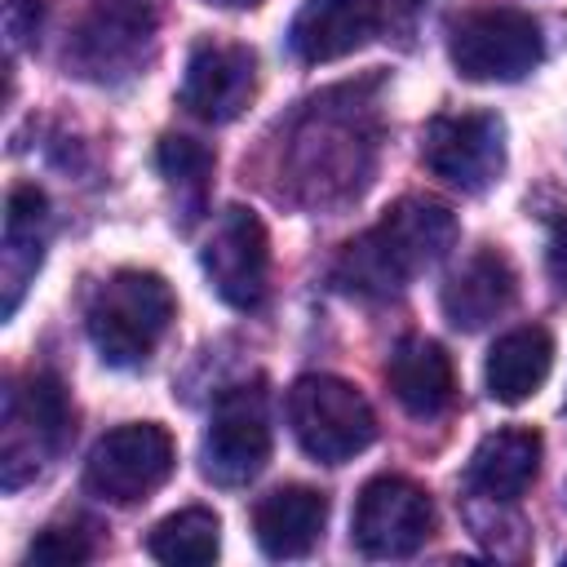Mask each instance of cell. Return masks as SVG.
Instances as JSON below:
<instances>
[{
	"label": "cell",
	"mask_w": 567,
	"mask_h": 567,
	"mask_svg": "<svg viewBox=\"0 0 567 567\" xmlns=\"http://www.w3.org/2000/svg\"><path fill=\"white\" fill-rule=\"evenodd\" d=\"M270 461V416L261 381H239L217 394L208 434L199 447V470L217 487H244Z\"/></svg>",
	"instance_id": "52a82bcc"
},
{
	"label": "cell",
	"mask_w": 567,
	"mask_h": 567,
	"mask_svg": "<svg viewBox=\"0 0 567 567\" xmlns=\"http://www.w3.org/2000/svg\"><path fill=\"white\" fill-rule=\"evenodd\" d=\"M208 4H257V0H208Z\"/></svg>",
	"instance_id": "484cf974"
},
{
	"label": "cell",
	"mask_w": 567,
	"mask_h": 567,
	"mask_svg": "<svg viewBox=\"0 0 567 567\" xmlns=\"http://www.w3.org/2000/svg\"><path fill=\"white\" fill-rule=\"evenodd\" d=\"M434 532V501L403 474H377L363 483L350 518V536L368 558H412Z\"/></svg>",
	"instance_id": "9c48e42d"
},
{
	"label": "cell",
	"mask_w": 567,
	"mask_h": 567,
	"mask_svg": "<svg viewBox=\"0 0 567 567\" xmlns=\"http://www.w3.org/2000/svg\"><path fill=\"white\" fill-rule=\"evenodd\" d=\"M199 266L213 292L235 310H257L270 279V239L252 208L230 204L199 248Z\"/></svg>",
	"instance_id": "8fae6325"
},
{
	"label": "cell",
	"mask_w": 567,
	"mask_h": 567,
	"mask_svg": "<svg viewBox=\"0 0 567 567\" xmlns=\"http://www.w3.org/2000/svg\"><path fill=\"white\" fill-rule=\"evenodd\" d=\"M292 159L301 164V177L319 186V195L328 182H341V190H359L368 173V142L350 120H332L328 111H319L315 124L297 133Z\"/></svg>",
	"instance_id": "d6986e66"
},
{
	"label": "cell",
	"mask_w": 567,
	"mask_h": 567,
	"mask_svg": "<svg viewBox=\"0 0 567 567\" xmlns=\"http://www.w3.org/2000/svg\"><path fill=\"white\" fill-rule=\"evenodd\" d=\"M540 474V434L509 425V430H492L474 456H470V487L483 492L487 501H518Z\"/></svg>",
	"instance_id": "ac0fdd59"
},
{
	"label": "cell",
	"mask_w": 567,
	"mask_h": 567,
	"mask_svg": "<svg viewBox=\"0 0 567 567\" xmlns=\"http://www.w3.org/2000/svg\"><path fill=\"white\" fill-rule=\"evenodd\" d=\"M177 465V447L164 425L128 421L102 434L84 461V492L106 505H137L168 483Z\"/></svg>",
	"instance_id": "5b68a950"
},
{
	"label": "cell",
	"mask_w": 567,
	"mask_h": 567,
	"mask_svg": "<svg viewBox=\"0 0 567 567\" xmlns=\"http://www.w3.org/2000/svg\"><path fill=\"white\" fill-rule=\"evenodd\" d=\"M381 22V0H301L288 49L301 62H337L372 40Z\"/></svg>",
	"instance_id": "4fadbf2b"
},
{
	"label": "cell",
	"mask_w": 567,
	"mask_h": 567,
	"mask_svg": "<svg viewBox=\"0 0 567 567\" xmlns=\"http://www.w3.org/2000/svg\"><path fill=\"white\" fill-rule=\"evenodd\" d=\"M563 563H567V554H563Z\"/></svg>",
	"instance_id": "4316f807"
},
{
	"label": "cell",
	"mask_w": 567,
	"mask_h": 567,
	"mask_svg": "<svg viewBox=\"0 0 567 567\" xmlns=\"http://www.w3.org/2000/svg\"><path fill=\"white\" fill-rule=\"evenodd\" d=\"M173 315H177L173 288L155 270H120L93 292L84 328H89V341L102 354V363L137 368L151 359V350L168 332Z\"/></svg>",
	"instance_id": "7a4b0ae2"
},
{
	"label": "cell",
	"mask_w": 567,
	"mask_h": 567,
	"mask_svg": "<svg viewBox=\"0 0 567 567\" xmlns=\"http://www.w3.org/2000/svg\"><path fill=\"white\" fill-rule=\"evenodd\" d=\"M385 385L399 399L408 416H443L456 399V372L439 341L430 337H403L385 363Z\"/></svg>",
	"instance_id": "9a60e30c"
},
{
	"label": "cell",
	"mask_w": 567,
	"mask_h": 567,
	"mask_svg": "<svg viewBox=\"0 0 567 567\" xmlns=\"http://www.w3.org/2000/svg\"><path fill=\"white\" fill-rule=\"evenodd\" d=\"M71 434V403L58 377L35 372L22 385L9 390L4 399V443H0V465H4V487H22L35 478L49 456L62 452Z\"/></svg>",
	"instance_id": "8992f818"
},
{
	"label": "cell",
	"mask_w": 567,
	"mask_h": 567,
	"mask_svg": "<svg viewBox=\"0 0 567 567\" xmlns=\"http://www.w3.org/2000/svg\"><path fill=\"white\" fill-rule=\"evenodd\" d=\"M44 226H49V199L44 190H35L31 182L9 190L4 204V252H0V279H4V306L0 315L9 319L27 292V284L35 279L40 261H44Z\"/></svg>",
	"instance_id": "e0dca14e"
},
{
	"label": "cell",
	"mask_w": 567,
	"mask_h": 567,
	"mask_svg": "<svg viewBox=\"0 0 567 567\" xmlns=\"http://www.w3.org/2000/svg\"><path fill=\"white\" fill-rule=\"evenodd\" d=\"M288 425H292L301 452L323 465H341L377 439V416H372L368 399L350 381L328 377V372H310V377L292 381Z\"/></svg>",
	"instance_id": "3957f363"
},
{
	"label": "cell",
	"mask_w": 567,
	"mask_h": 567,
	"mask_svg": "<svg viewBox=\"0 0 567 567\" xmlns=\"http://www.w3.org/2000/svg\"><path fill=\"white\" fill-rule=\"evenodd\" d=\"M545 270L554 279L558 292H567V213L549 226V244H545Z\"/></svg>",
	"instance_id": "d4e9b609"
},
{
	"label": "cell",
	"mask_w": 567,
	"mask_h": 567,
	"mask_svg": "<svg viewBox=\"0 0 567 567\" xmlns=\"http://www.w3.org/2000/svg\"><path fill=\"white\" fill-rule=\"evenodd\" d=\"M89 554L93 549H89L84 532H75V527H44L31 540V549H27V563H35V567H75Z\"/></svg>",
	"instance_id": "603a6c76"
},
{
	"label": "cell",
	"mask_w": 567,
	"mask_h": 567,
	"mask_svg": "<svg viewBox=\"0 0 567 567\" xmlns=\"http://www.w3.org/2000/svg\"><path fill=\"white\" fill-rule=\"evenodd\" d=\"M151 35H155V13L146 0H97L71 31L66 66L97 84L115 75H133V66L151 49Z\"/></svg>",
	"instance_id": "30bf717a"
},
{
	"label": "cell",
	"mask_w": 567,
	"mask_h": 567,
	"mask_svg": "<svg viewBox=\"0 0 567 567\" xmlns=\"http://www.w3.org/2000/svg\"><path fill=\"white\" fill-rule=\"evenodd\" d=\"M155 159H159V173L168 177V186L190 204V217H195V208L204 204V195H208V177H213V151L208 146H199L195 137H182V133H168L164 142H159V151H155Z\"/></svg>",
	"instance_id": "7402d4cb"
},
{
	"label": "cell",
	"mask_w": 567,
	"mask_h": 567,
	"mask_svg": "<svg viewBox=\"0 0 567 567\" xmlns=\"http://www.w3.org/2000/svg\"><path fill=\"white\" fill-rule=\"evenodd\" d=\"M554 368V337L545 328H514L505 337H496V346L487 350V394L496 403H523L532 399L545 377Z\"/></svg>",
	"instance_id": "ffe728a7"
},
{
	"label": "cell",
	"mask_w": 567,
	"mask_h": 567,
	"mask_svg": "<svg viewBox=\"0 0 567 567\" xmlns=\"http://www.w3.org/2000/svg\"><path fill=\"white\" fill-rule=\"evenodd\" d=\"M257 93V58L244 44H195L182 75V106L195 120L226 124L235 120Z\"/></svg>",
	"instance_id": "7c38bea8"
},
{
	"label": "cell",
	"mask_w": 567,
	"mask_h": 567,
	"mask_svg": "<svg viewBox=\"0 0 567 567\" xmlns=\"http://www.w3.org/2000/svg\"><path fill=\"white\" fill-rule=\"evenodd\" d=\"M146 549H151V558L173 563V567H204L221 549V523L213 509L186 505L155 523V532L146 536Z\"/></svg>",
	"instance_id": "44dd1931"
},
{
	"label": "cell",
	"mask_w": 567,
	"mask_h": 567,
	"mask_svg": "<svg viewBox=\"0 0 567 567\" xmlns=\"http://www.w3.org/2000/svg\"><path fill=\"white\" fill-rule=\"evenodd\" d=\"M40 4L35 0H4V35H9V49L18 53L35 31H40Z\"/></svg>",
	"instance_id": "cb8c5ba5"
},
{
	"label": "cell",
	"mask_w": 567,
	"mask_h": 567,
	"mask_svg": "<svg viewBox=\"0 0 567 567\" xmlns=\"http://www.w3.org/2000/svg\"><path fill=\"white\" fill-rule=\"evenodd\" d=\"M456 244V217L439 199L403 195L381 213L377 226H368L359 239H350L332 266L337 288L354 297H394L416 275L439 266Z\"/></svg>",
	"instance_id": "6da1fadb"
},
{
	"label": "cell",
	"mask_w": 567,
	"mask_h": 567,
	"mask_svg": "<svg viewBox=\"0 0 567 567\" xmlns=\"http://www.w3.org/2000/svg\"><path fill=\"white\" fill-rule=\"evenodd\" d=\"M328 523V496L315 487H275L252 509V536L266 558H306Z\"/></svg>",
	"instance_id": "2e32d148"
},
{
	"label": "cell",
	"mask_w": 567,
	"mask_h": 567,
	"mask_svg": "<svg viewBox=\"0 0 567 567\" xmlns=\"http://www.w3.org/2000/svg\"><path fill=\"white\" fill-rule=\"evenodd\" d=\"M421 164L465 195H483L505 173V120L496 111L434 115L421 128Z\"/></svg>",
	"instance_id": "ba28073f"
},
{
	"label": "cell",
	"mask_w": 567,
	"mask_h": 567,
	"mask_svg": "<svg viewBox=\"0 0 567 567\" xmlns=\"http://www.w3.org/2000/svg\"><path fill=\"white\" fill-rule=\"evenodd\" d=\"M514 292H518V279H514L509 257L496 248H478L447 275L439 301H443V315L452 328L478 332L514 306Z\"/></svg>",
	"instance_id": "5bb4252c"
},
{
	"label": "cell",
	"mask_w": 567,
	"mask_h": 567,
	"mask_svg": "<svg viewBox=\"0 0 567 567\" xmlns=\"http://www.w3.org/2000/svg\"><path fill=\"white\" fill-rule=\"evenodd\" d=\"M447 58L474 84H509V80H523L545 58V40L532 13L487 4L452 22Z\"/></svg>",
	"instance_id": "277c9868"
}]
</instances>
